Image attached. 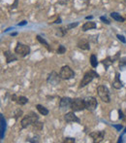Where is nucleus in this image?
<instances>
[{
  "label": "nucleus",
  "mask_w": 126,
  "mask_h": 143,
  "mask_svg": "<svg viewBox=\"0 0 126 143\" xmlns=\"http://www.w3.org/2000/svg\"><path fill=\"white\" fill-rule=\"evenodd\" d=\"M90 64H91V66H92L93 68L97 67V65H98L97 58H96L95 55H91V56H90Z\"/></svg>",
  "instance_id": "21"
},
{
  "label": "nucleus",
  "mask_w": 126,
  "mask_h": 143,
  "mask_svg": "<svg viewBox=\"0 0 126 143\" xmlns=\"http://www.w3.org/2000/svg\"><path fill=\"white\" fill-rule=\"evenodd\" d=\"M111 17L113 18L115 21H116V22H123L124 21H125V19L121 16V15H119L118 13H116V12H113V13H111Z\"/></svg>",
  "instance_id": "15"
},
{
  "label": "nucleus",
  "mask_w": 126,
  "mask_h": 143,
  "mask_svg": "<svg viewBox=\"0 0 126 143\" xmlns=\"http://www.w3.org/2000/svg\"><path fill=\"white\" fill-rule=\"evenodd\" d=\"M113 87H114L115 89H117V90H119V89L122 88V83H121V81L119 80V75H118V74H116V79H115V81L113 82Z\"/></svg>",
  "instance_id": "16"
},
{
  "label": "nucleus",
  "mask_w": 126,
  "mask_h": 143,
  "mask_svg": "<svg viewBox=\"0 0 126 143\" xmlns=\"http://www.w3.org/2000/svg\"><path fill=\"white\" fill-rule=\"evenodd\" d=\"M21 115H22V111H21V110H17V111L15 112V118H16V119H18L19 116H21Z\"/></svg>",
  "instance_id": "28"
},
{
  "label": "nucleus",
  "mask_w": 126,
  "mask_h": 143,
  "mask_svg": "<svg viewBox=\"0 0 126 143\" xmlns=\"http://www.w3.org/2000/svg\"><path fill=\"white\" fill-rule=\"evenodd\" d=\"M105 132H93L89 133V136L93 139V142H101L104 138Z\"/></svg>",
  "instance_id": "10"
},
{
  "label": "nucleus",
  "mask_w": 126,
  "mask_h": 143,
  "mask_svg": "<svg viewBox=\"0 0 126 143\" xmlns=\"http://www.w3.org/2000/svg\"><path fill=\"white\" fill-rule=\"evenodd\" d=\"M71 102H72V99L70 97H62L61 100L59 102V106L61 109H64V108H67V107H70L71 106Z\"/></svg>",
  "instance_id": "12"
},
{
  "label": "nucleus",
  "mask_w": 126,
  "mask_h": 143,
  "mask_svg": "<svg viewBox=\"0 0 126 143\" xmlns=\"http://www.w3.org/2000/svg\"><path fill=\"white\" fill-rule=\"evenodd\" d=\"M26 23H27V22H26V21H22L21 22H20V23H19V25H25Z\"/></svg>",
  "instance_id": "35"
},
{
  "label": "nucleus",
  "mask_w": 126,
  "mask_h": 143,
  "mask_svg": "<svg viewBox=\"0 0 126 143\" xmlns=\"http://www.w3.org/2000/svg\"><path fill=\"white\" fill-rule=\"evenodd\" d=\"M94 28H96V23L93 22H88L82 25V31H87L90 29H94Z\"/></svg>",
  "instance_id": "14"
},
{
  "label": "nucleus",
  "mask_w": 126,
  "mask_h": 143,
  "mask_svg": "<svg viewBox=\"0 0 126 143\" xmlns=\"http://www.w3.org/2000/svg\"><path fill=\"white\" fill-rule=\"evenodd\" d=\"M66 52V48L63 46V45H59L58 46V49H57V54L58 55H62Z\"/></svg>",
  "instance_id": "25"
},
{
  "label": "nucleus",
  "mask_w": 126,
  "mask_h": 143,
  "mask_svg": "<svg viewBox=\"0 0 126 143\" xmlns=\"http://www.w3.org/2000/svg\"><path fill=\"white\" fill-rule=\"evenodd\" d=\"M114 127H116L118 132H120V130L122 128V126H119V125H114Z\"/></svg>",
  "instance_id": "33"
},
{
  "label": "nucleus",
  "mask_w": 126,
  "mask_h": 143,
  "mask_svg": "<svg viewBox=\"0 0 126 143\" xmlns=\"http://www.w3.org/2000/svg\"><path fill=\"white\" fill-rule=\"evenodd\" d=\"M32 126H33L35 128H37V130H42V128H43V126H44L43 123H40V122H38V121H36L35 123H33Z\"/></svg>",
  "instance_id": "24"
},
{
  "label": "nucleus",
  "mask_w": 126,
  "mask_h": 143,
  "mask_svg": "<svg viewBox=\"0 0 126 143\" xmlns=\"http://www.w3.org/2000/svg\"><path fill=\"white\" fill-rule=\"evenodd\" d=\"M70 108H71L72 111H74V112H80V111L86 109L85 99H82V98H74V99H72Z\"/></svg>",
  "instance_id": "3"
},
{
  "label": "nucleus",
  "mask_w": 126,
  "mask_h": 143,
  "mask_svg": "<svg viewBox=\"0 0 126 143\" xmlns=\"http://www.w3.org/2000/svg\"><path fill=\"white\" fill-rule=\"evenodd\" d=\"M60 76L56 73V72H54V71H52V72L49 75V77H48V83L49 84H50V85H52V86H55V85H57L58 83H59V81H60Z\"/></svg>",
  "instance_id": "8"
},
{
  "label": "nucleus",
  "mask_w": 126,
  "mask_h": 143,
  "mask_svg": "<svg viewBox=\"0 0 126 143\" xmlns=\"http://www.w3.org/2000/svg\"><path fill=\"white\" fill-rule=\"evenodd\" d=\"M4 56L6 58V62H7V63L16 61V60H18V58L16 56V55H15V54H12V53L9 52V51L4 52Z\"/></svg>",
  "instance_id": "13"
},
{
  "label": "nucleus",
  "mask_w": 126,
  "mask_h": 143,
  "mask_svg": "<svg viewBox=\"0 0 126 143\" xmlns=\"http://www.w3.org/2000/svg\"><path fill=\"white\" fill-rule=\"evenodd\" d=\"M78 24H79V22H75V23L68 24V25L66 26V28H67V29H70V28H74V27H76V26H77Z\"/></svg>",
  "instance_id": "29"
},
{
  "label": "nucleus",
  "mask_w": 126,
  "mask_h": 143,
  "mask_svg": "<svg viewBox=\"0 0 126 143\" xmlns=\"http://www.w3.org/2000/svg\"><path fill=\"white\" fill-rule=\"evenodd\" d=\"M64 120L67 123H80V119L75 115L74 111L66 113L65 116H64Z\"/></svg>",
  "instance_id": "9"
},
{
  "label": "nucleus",
  "mask_w": 126,
  "mask_h": 143,
  "mask_svg": "<svg viewBox=\"0 0 126 143\" xmlns=\"http://www.w3.org/2000/svg\"><path fill=\"white\" fill-rule=\"evenodd\" d=\"M98 77H99V75H98L94 70H89L88 72H86V73L85 74V76L82 77V79H81V83H80L79 87H80V88L86 87V85H88V84L93 80V78H98Z\"/></svg>",
  "instance_id": "1"
},
{
  "label": "nucleus",
  "mask_w": 126,
  "mask_h": 143,
  "mask_svg": "<svg viewBox=\"0 0 126 143\" xmlns=\"http://www.w3.org/2000/svg\"><path fill=\"white\" fill-rule=\"evenodd\" d=\"M77 46H78L80 49H81V50H89V49H90L88 40H86V39H85V38H81V39L78 41Z\"/></svg>",
  "instance_id": "11"
},
{
  "label": "nucleus",
  "mask_w": 126,
  "mask_h": 143,
  "mask_svg": "<svg viewBox=\"0 0 126 143\" xmlns=\"http://www.w3.org/2000/svg\"><path fill=\"white\" fill-rule=\"evenodd\" d=\"M122 2H123V3H125V4H126V0H122Z\"/></svg>",
  "instance_id": "39"
},
{
  "label": "nucleus",
  "mask_w": 126,
  "mask_h": 143,
  "mask_svg": "<svg viewBox=\"0 0 126 143\" xmlns=\"http://www.w3.org/2000/svg\"><path fill=\"white\" fill-rule=\"evenodd\" d=\"M118 115H119V116H118V118H119V119H123V118H124L123 113H122V111H121V110H118Z\"/></svg>",
  "instance_id": "32"
},
{
  "label": "nucleus",
  "mask_w": 126,
  "mask_h": 143,
  "mask_svg": "<svg viewBox=\"0 0 126 143\" xmlns=\"http://www.w3.org/2000/svg\"><path fill=\"white\" fill-rule=\"evenodd\" d=\"M100 20H101L102 22H104L106 24H110V23H111V22H110V21H108V20H107L105 17H101V18H100Z\"/></svg>",
  "instance_id": "31"
},
{
  "label": "nucleus",
  "mask_w": 126,
  "mask_h": 143,
  "mask_svg": "<svg viewBox=\"0 0 126 143\" xmlns=\"http://www.w3.org/2000/svg\"><path fill=\"white\" fill-rule=\"evenodd\" d=\"M67 33V28L66 27H59L56 29V35L57 36H64Z\"/></svg>",
  "instance_id": "20"
},
{
  "label": "nucleus",
  "mask_w": 126,
  "mask_h": 143,
  "mask_svg": "<svg viewBox=\"0 0 126 143\" xmlns=\"http://www.w3.org/2000/svg\"><path fill=\"white\" fill-rule=\"evenodd\" d=\"M18 97H19V96H18L17 94H13V95H12V100H13V101H17Z\"/></svg>",
  "instance_id": "34"
},
{
  "label": "nucleus",
  "mask_w": 126,
  "mask_h": 143,
  "mask_svg": "<svg viewBox=\"0 0 126 143\" xmlns=\"http://www.w3.org/2000/svg\"><path fill=\"white\" fill-rule=\"evenodd\" d=\"M116 37H117V38H118V40H120L122 43H126V39H125V37H124V36L117 34V35H116Z\"/></svg>",
  "instance_id": "30"
},
{
  "label": "nucleus",
  "mask_w": 126,
  "mask_h": 143,
  "mask_svg": "<svg viewBox=\"0 0 126 143\" xmlns=\"http://www.w3.org/2000/svg\"><path fill=\"white\" fill-rule=\"evenodd\" d=\"M59 76L63 80H69L75 77V72L71 69V67H69L68 65H65L61 67L59 71Z\"/></svg>",
  "instance_id": "4"
},
{
  "label": "nucleus",
  "mask_w": 126,
  "mask_h": 143,
  "mask_svg": "<svg viewBox=\"0 0 126 143\" xmlns=\"http://www.w3.org/2000/svg\"><path fill=\"white\" fill-rule=\"evenodd\" d=\"M75 138H71V137H66L64 140H63V142L64 143H75Z\"/></svg>",
  "instance_id": "26"
},
{
  "label": "nucleus",
  "mask_w": 126,
  "mask_h": 143,
  "mask_svg": "<svg viewBox=\"0 0 126 143\" xmlns=\"http://www.w3.org/2000/svg\"><path fill=\"white\" fill-rule=\"evenodd\" d=\"M18 104H20V105H24V104H26L27 102H28V99H27V97H25V96H23V95H20L19 97H18V99H17V101H16Z\"/></svg>",
  "instance_id": "18"
},
{
  "label": "nucleus",
  "mask_w": 126,
  "mask_h": 143,
  "mask_svg": "<svg viewBox=\"0 0 126 143\" xmlns=\"http://www.w3.org/2000/svg\"><path fill=\"white\" fill-rule=\"evenodd\" d=\"M60 22H61V20H60V18H58V20H56L53 23H60Z\"/></svg>",
  "instance_id": "36"
},
{
  "label": "nucleus",
  "mask_w": 126,
  "mask_h": 143,
  "mask_svg": "<svg viewBox=\"0 0 126 143\" xmlns=\"http://www.w3.org/2000/svg\"><path fill=\"white\" fill-rule=\"evenodd\" d=\"M89 19H92V16H90V17H86V20H89Z\"/></svg>",
  "instance_id": "38"
},
{
  "label": "nucleus",
  "mask_w": 126,
  "mask_h": 143,
  "mask_svg": "<svg viewBox=\"0 0 126 143\" xmlns=\"http://www.w3.org/2000/svg\"><path fill=\"white\" fill-rule=\"evenodd\" d=\"M36 38H37V40H38V41L41 43V44H43V45H44V46H45V47H46V48H47L49 51H50V48L49 43H48V42H47V41H46V40H45L43 37H41L40 35H37V36H36Z\"/></svg>",
  "instance_id": "19"
},
{
  "label": "nucleus",
  "mask_w": 126,
  "mask_h": 143,
  "mask_svg": "<svg viewBox=\"0 0 126 143\" xmlns=\"http://www.w3.org/2000/svg\"><path fill=\"white\" fill-rule=\"evenodd\" d=\"M97 93H98V95L100 96V98L102 99L103 102H106V103H109L111 101V96H110V91L109 89L104 85H101L99 87L97 88Z\"/></svg>",
  "instance_id": "2"
},
{
  "label": "nucleus",
  "mask_w": 126,
  "mask_h": 143,
  "mask_svg": "<svg viewBox=\"0 0 126 143\" xmlns=\"http://www.w3.org/2000/svg\"><path fill=\"white\" fill-rule=\"evenodd\" d=\"M36 108H37V110L40 112V114H42L43 116H47L48 114H49V110H48L45 106H43V105L38 104V105L36 106Z\"/></svg>",
  "instance_id": "17"
},
{
  "label": "nucleus",
  "mask_w": 126,
  "mask_h": 143,
  "mask_svg": "<svg viewBox=\"0 0 126 143\" xmlns=\"http://www.w3.org/2000/svg\"><path fill=\"white\" fill-rule=\"evenodd\" d=\"M85 102H86V108L88 110V111H94L96 108H97V99L93 96H89V97H86L85 99Z\"/></svg>",
  "instance_id": "7"
},
{
  "label": "nucleus",
  "mask_w": 126,
  "mask_h": 143,
  "mask_svg": "<svg viewBox=\"0 0 126 143\" xmlns=\"http://www.w3.org/2000/svg\"><path fill=\"white\" fill-rule=\"evenodd\" d=\"M15 53L17 55H19L20 56H21V58H24L27 55H29L30 47L27 45H24V44H21V43H18V45L15 48Z\"/></svg>",
  "instance_id": "6"
},
{
  "label": "nucleus",
  "mask_w": 126,
  "mask_h": 143,
  "mask_svg": "<svg viewBox=\"0 0 126 143\" xmlns=\"http://www.w3.org/2000/svg\"><path fill=\"white\" fill-rule=\"evenodd\" d=\"M17 5H18V0H16V1H15V4L12 5V8H16Z\"/></svg>",
  "instance_id": "37"
},
{
  "label": "nucleus",
  "mask_w": 126,
  "mask_h": 143,
  "mask_svg": "<svg viewBox=\"0 0 126 143\" xmlns=\"http://www.w3.org/2000/svg\"><path fill=\"white\" fill-rule=\"evenodd\" d=\"M125 65H126V58H123V59L120 60V62H119V66H120L121 68H123Z\"/></svg>",
  "instance_id": "27"
},
{
  "label": "nucleus",
  "mask_w": 126,
  "mask_h": 143,
  "mask_svg": "<svg viewBox=\"0 0 126 143\" xmlns=\"http://www.w3.org/2000/svg\"><path fill=\"white\" fill-rule=\"evenodd\" d=\"M114 63V59H111V58H107L106 60H103V64L106 66V68H108L111 64Z\"/></svg>",
  "instance_id": "22"
},
{
  "label": "nucleus",
  "mask_w": 126,
  "mask_h": 143,
  "mask_svg": "<svg viewBox=\"0 0 126 143\" xmlns=\"http://www.w3.org/2000/svg\"><path fill=\"white\" fill-rule=\"evenodd\" d=\"M4 131H5V120L3 118V115H1V138H3Z\"/></svg>",
  "instance_id": "23"
},
{
  "label": "nucleus",
  "mask_w": 126,
  "mask_h": 143,
  "mask_svg": "<svg viewBox=\"0 0 126 143\" xmlns=\"http://www.w3.org/2000/svg\"><path fill=\"white\" fill-rule=\"evenodd\" d=\"M38 119H39L38 116L36 115V114H34V113H30V115L24 116V117L22 118L21 122H20L21 127H22V128L27 127L28 126H30V125H32L33 123H35L36 121H38Z\"/></svg>",
  "instance_id": "5"
}]
</instances>
